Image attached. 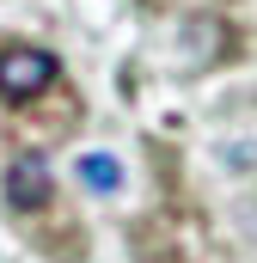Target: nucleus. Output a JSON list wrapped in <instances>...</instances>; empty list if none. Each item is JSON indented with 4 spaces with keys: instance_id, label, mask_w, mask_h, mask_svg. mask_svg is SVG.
<instances>
[{
    "instance_id": "1",
    "label": "nucleus",
    "mask_w": 257,
    "mask_h": 263,
    "mask_svg": "<svg viewBox=\"0 0 257 263\" xmlns=\"http://www.w3.org/2000/svg\"><path fill=\"white\" fill-rule=\"evenodd\" d=\"M56 80H62V62H56L49 49H37V43H6V49H0V98H6V104H31V98H43Z\"/></svg>"
},
{
    "instance_id": "2",
    "label": "nucleus",
    "mask_w": 257,
    "mask_h": 263,
    "mask_svg": "<svg viewBox=\"0 0 257 263\" xmlns=\"http://www.w3.org/2000/svg\"><path fill=\"white\" fill-rule=\"evenodd\" d=\"M49 196H56V184H49V165H43L37 153H19V159L6 165V202L31 214V208H43Z\"/></svg>"
},
{
    "instance_id": "3",
    "label": "nucleus",
    "mask_w": 257,
    "mask_h": 263,
    "mask_svg": "<svg viewBox=\"0 0 257 263\" xmlns=\"http://www.w3.org/2000/svg\"><path fill=\"white\" fill-rule=\"evenodd\" d=\"M74 172H80V184H86V190H98V196H111V190L123 184V165H117L111 153H86Z\"/></svg>"
}]
</instances>
